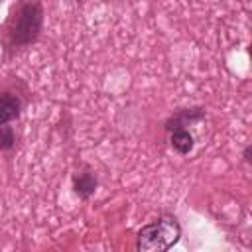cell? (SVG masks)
Returning <instances> with one entry per match:
<instances>
[{
  "instance_id": "9c48e42d",
  "label": "cell",
  "mask_w": 252,
  "mask_h": 252,
  "mask_svg": "<svg viewBox=\"0 0 252 252\" xmlns=\"http://www.w3.org/2000/svg\"><path fill=\"white\" fill-rule=\"evenodd\" d=\"M73 2H77V4H81V2H85V0H73Z\"/></svg>"
},
{
  "instance_id": "277c9868",
  "label": "cell",
  "mask_w": 252,
  "mask_h": 252,
  "mask_svg": "<svg viewBox=\"0 0 252 252\" xmlns=\"http://www.w3.org/2000/svg\"><path fill=\"white\" fill-rule=\"evenodd\" d=\"M71 181H73L75 195H79L81 199H91L94 195L96 187H98V179L93 173V169H89V167H83V169L75 171L73 177H71Z\"/></svg>"
},
{
  "instance_id": "3957f363",
  "label": "cell",
  "mask_w": 252,
  "mask_h": 252,
  "mask_svg": "<svg viewBox=\"0 0 252 252\" xmlns=\"http://www.w3.org/2000/svg\"><path fill=\"white\" fill-rule=\"evenodd\" d=\"M207 116L205 108L203 106H191V108H181V110H175L165 122H163V128L167 132L171 130H181V128H187L195 122H201L203 118Z\"/></svg>"
},
{
  "instance_id": "52a82bcc",
  "label": "cell",
  "mask_w": 252,
  "mask_h": 252,
  "mask_svg": "<svg viewBox=\"0 0 252 252\" xmlns=\"http://www.w3.org/2000/svg\"><path fill=\"white\" fill-rule=\"evenodd\" d=\"M16 146V132L8 124H0V152H10Z\"/></svg>"
},
{
  "instance_id": "ba28073f",
  "label": "cell",
  "mask_w": 252,
  "mask_h": 252,
  "mask_svg": "<svg viewBox=\"0 0 252 252\" xmlns=\"http://www.w3.org/2000/svg\"><path fill=\"white\" fill-rule=\"evenodd\" d=\"M250 152H252V146L248 144V146L244 148V152H242V158H244V161H246V163H250V161H252V158H250Z\"/></svg>"
},
{
  "instance_id": "5b68a950",
  "label": "cell",
  "mask_w": 252,
  "mask_h": 252,
  "mask_svg": "<svg viewBox=\"0 0 252 252\" xmlns=\"http://www.w3.org/2000/svg\"><path fill=\"white\" fill-rule=\"evenodd\" d=\"M22 108H24V100L20 98V94H16L12 91L0 93V124H8V122L16 120L20 116Z\"/></svg>"
},
{
  "instance_id": "6da1fadb",
  "label": "cell",
  "mask_w": 252,
  "mask_h": 252,
  "mask_svg": "<svg viewBox=\"0 0 252 252\" xmlns=\"http://www.w3.org/2000/svg\"><path fill=\"white\" fill-rule=\"evenodd\" d=\"M43 28V4L41 0H16L10 8L0 37L6 55H12L33 41H37Z\"/></svg>"
},
{
  "instance_id": "7a4b0ae2",
  "label": "cell",
  "mask_w": 252,
  "mask_h": 252,
  "mask_svg": "<svg viewBox=\"0 0 252 252\" xmlns=\"http://www.w3.org/2000/svg\"><path fill=\"white\" fill-rule=\"evenodd\" d=\"M181 238V226L173 215H161L136 232V250L165 252Z\"/></svg>"
},
{
  "instance_id": "8992f818",
  "label": "cell",
  "mask_w": 252,
  "mask_h": 252,
  "mask_svg": "<svg viewBox=\"0 0 252 252\" xmlns=\"http://www.w3.org/2000/svg\"><path fill=\"white\" fill-rule=\"evenodd\" d=\"M169 144H171V148H173L177 154L187 156V154L195 148V138H193V134H191L187 128L171 130V132H169Z\"/></svg>"
}]
</instances>
